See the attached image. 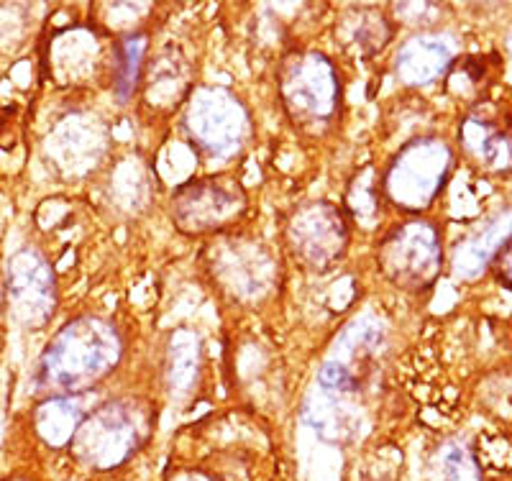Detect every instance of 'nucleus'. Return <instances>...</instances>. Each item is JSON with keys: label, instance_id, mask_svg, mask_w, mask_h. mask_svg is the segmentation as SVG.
<instances>
[{"label": "nucleus", "instance_id": "6ab92c4d", "mask_svg": "<svg viewBox=\"0 0 512 481\" xmlns=\"http://www.w3.org/2000/svg\"><path fill=\"white\" fill-rule=\"evenodd\" d=\"M433 481H482V464L472 448L448 441L433 456Z\"/></svg>", "mask_w": 512, "mask_h": 481}, {"label": "nucleus", "instance_id": "393cba45", "mask_svg": "<svg viewBox=\"0 0 512 481\" xmlns=\"http://www.w3.org/2000/svg\"><path fill=\"white\" fill-rule=\"evenodd\" d=\"M507 49H510V54H512V31H510V36H507Z\"/></svg>", "mask_w": 512, "mask_h": 481}, {"label": "nucleus", "instance_id": "9b49d317", "mask_svg": "<svg viewBox=\"0 0 512 481\" xmlns=\"http://www.w3.org/2000/svg\"><path fill=\"white\" fill-rule=\"evenodd\" d=\"M213 279L239 302H259L277 284V261L267 246L251 238H228L213 249Z\"/></svg>", "mask_w": 512, "mask_h": 481}, {"label": "nucleus", "instance_id": "412c9836", "mask_svg": "<svg viewBox=\"0 0 512 481\" xmlns=\"http://www.w3.org/2000/svg\"><path fill=\"white\" fill-rule=\"evenodd\" d=\"M492 267H495L497 282H502L507 290H512V238L505 244V249L495 256Z\"/></svg>", "mask_w": 512, "mask_h": 481}, {"label": "nucleus", "instance_id": "1a4fd4ad", "mask_svg": "<svg viewBox=\"0 0 512 481\" xmlns=\"http://www.w3.org/2000/svg\"><path fill=\"white\" fill-rule=\"evenodd\" d=\"M3 300L11 320L24 331H44L57 313V277L39 249L24 246L8 259Z\"/></svg>", "mask_w": 512, "mask_h": 481}, {"label": "nucleus", "instance_id": "f8f14e48", "mask_svg": "<svg viewBox=\"0 0 512 481\" xmlns=\"http://www.w3.org/2000/svg\"><path fill=\"white\" fill-rule=\"evenodd\" d=\"M384 343V331L374 320H356L349 331L336 341L333 354L318 371V384L323 392L336 397L359 395L367 382L374 359Z\"/></svg>", "mask_w": 512, "mask_h": 481}, {"label": "nucleus", "instance_id": "2eb2a0df", "mask_svg": "<svg viewBox=\"0 0 512 481\" xmlns=\"http://www.w3.org/2000/svg\"><path fill=\"white\" fill-rule=\"evenodd\" d=\"M85 418L88 412L82 410L77 397H47L31 415V428L47 448H70Z\"/></svg>", "mask_w": 512, "mask_h": 481}, {"label": "nucleus", "instance_id": "9d476101", "mask_svg": "<svg viewBox=\"0 0 512 481\" xmlns=\"http://www.w3.org/2000/svg\"><path fill=\"white\" fill-rule=\"evenodd\" d=\"M459 146L466 162L482 174H512V100H474L459 123Z\"/></svg>", "mask_w": 512, "mask_h": 481}, {"label": "nucleus", "instance_id": "ddd939ff", "mask_svg": "<svg viewBox=\"0 0 512 481\" xmlns=\"http://www.w3.org/2000/svg\"><path fill=\"white\" fill-rule=\"evenodd\" d=\"M451 64H454V52L446 39L420 34L400 47L395 57V75L408 87L431 85L451 70Z\"/></svg>", "mask_w": 512, "mask_h": 481}, {"label": "nucleus", "instance_id": "39448f33", "mask_svg": "<svg viewBox=\"0 0 512 481\" xmlns=\"http://www.w3.org/2000/svg\"><path fill=\"white\" fill-rule=\"evenodd\" d=\"M377 267L397 290H431L443 269V236L436 223L425 221L420 215L397 223L379 241Z\"/></svg>", "mask_w": 512, "mask_h": 481}, {"label": "nucleus", "instance_id": "dca6fc26", "mask_svg": "<svg viewBox=\"0 0 512 481\" xmlns=\"http://www.w3.org/2000/svg\"><path fill=\"white\" fill-rule=\"evenodd\" d=\"M149 39L146 34L118 36L111 52V87L118 103H128L136 93L139 82L144 80V57Z\"/></svg>", "mask_w": 512, "mask_h": 481}, {"label": "nucleus", "instance_id": "f03ea898", "mask_svg": "<svg viewBox=\"0 0 512 481\" xmlns=\"http://www.w3.org/2000/svg\"><path fill=\"white\" fill-rule=\"evenodd\" d=\"M277 93L287 121L308 139H323L341 121V77L326 54H287L277 70Z\"/></svg>", "mask_w": 512, "mask_h": 481}, {"label": "nucleus", "instance_id": "4be33fe9", "mask_svg": "<svg viewBox=\"0 0 512 481\" xmlns=\"http://www.w3.org/2000/svg\"><path fill=\"white\" fill-rule=\"evenodd\" d=\"M175 481H213V479H210V476L198 474V471H195V474H180Z\"/></svg>", "mask_w": 512, "mask_h": 481}, {"label": "nucleus", "instance_id": "a211bd4d", "mask_svg": "<svg viewBox=\"0 0 512 481\" xmlns=\"http://www.w3.org/2000/svg\"><path fill=\"white\" fill-rule=\"evenodd\" d=\"M338 41L341 47L349 52L359 54V57H369V54L382 52V47L390 41L392 29L387 26V18L377 11L361 8L354 16H346L338 26Z\"/></svg>", "mask_w": 512, "mask_h": 481}, {"label": "nucleus", "instance_id": "aec40b11", "mask_svg": "<svg viewBox=\"0 0 512 481\" xmlns=\"http://www.w3.org/2000/svg\"><path fill=\"white\" fill-rule=\"evenodd\" d=\"M487 77V59L464 57L461 62L451 64L448 70V90L456 93L459 98H466L469 93H477L479 85Z\"/></svg>", "mask_w": 512, "mask_h": 481}, {"label": "nucleus", "instance_id": "423d86ee", "mask_svg": "<svg viewBox=\"0 0 512 481\" xmlns=\"http://www.w3.org/2000/svg\"><path fill=\"white\" fill-rule=\"evenodd\" d=\"M249 210V195L233 177H203L182 182L172 192L169 215L185 236H218L239 226Z\"/></svg>", "mask_w": 512, "mask_h": 481}, {"label": "nucleus", "instance_id": "0eeeda50", "mask_svg": "<svg viewBox=\"0 0 512 481\" xmlns=\"http://www.w3.org/2000/svg\"><path fill=\"white\" fill-rule=\"evenodd\" d=\"M185 134L200 157L223 162L249 144V113L228 90L200 87L187 103Z\"/></svg>", "mask_w": 512, "mask_h": 481}, {"label": "nucleus", "instance_id": "5701e85b", "mask_svg": "<svg viewBox=\"0 0 512 481\" xmlns=\"http://www.w3.org/2000/svg\"><path fill=\"white\" fill-rule=\"evenodd\" d=\"M3 481H36V479H31L29 474H8Z\"/></svg>", "mask_w": 512, "mask_h": 481}, {"label": "nucleus", "instance_id": "6e6552de", "mask_svg": "<svg viewBox=\"0 0 512 481\" xmlns=\"http://www.w3.org/2000/svg\"><path fill=\"white\" fill-rule=\"evenodd\" d=\"M285 246L303 269L331 272L349 249V218L326 200L300 205L285 223Z\"/></svg>", "mask_w": 512, "mask_h": 481}, {"label": "nucleus", "instance_id": "b1692460", "mask_svg": "<svg viewBox=\"0 0 512 481\" xmlns=\"http://www.w3.org/2000/svg\"><path fill=\"white\" fill-rule=\"evenodd\" d=\"M3 308H6V300H3V284H0V318H3Z\"/></svg>", "mask_w": 512, "mask_h": 481}, {"label": "nucleus", "instance_id": "7ed1b4c3", "mask_svg": "<svg viewBox=\"0 0 512 481\" xmlns=\"http://www.w3.org/2000/svg\"><path fill=\"white\" fill-rule=\"evenodd\" d=\"M152 410L134 397L103 402L82 420L70 453L90 471H113L134 456L152 435Z\"/></svg>", "mask_w": 512, "mask_h": 481}, {"label": "nucleus", "instance_id": "f257e3e1", "mask_svg": "<svg viewBox=\"0 0 512 481\" xmlns=\"http://www.w3.org/2000/svg\"><path fill=\"white\" fill-rule=\"evenodd\" d=\"M123 343L116 325L98 315L64 323L36 364V387L47 397H80L116 371Z\"/></svg>", "mask_w": 512, "mask_h": 481}, {"label": "nucleus", "instance_id": "4468645a", "mask_svg": "<svg viewBox=\"0 0 512 481\" xmlns=\"http://www.w3.org/2000/svg\"><path fill=\"white\" fill-rule=\"evenodd\" d=\"M512 238V210H502L482 231L472 233L454 251V272L461 279H474L495 261Z\"/></svg>", "mask_w": 512, "mask_h": 481}, {"label": "nucleus", "instance_id": "20e7f679", "mask_svg": "<svg viewBox=\"0 0 512 481\" xmlns=\"http://www.w3.org/2000/svg\"><path fill=\"white\" fill-rule=\"evenodd\" d=\"M454 172V149L438 136H418L397 149L382 172L384 200L408 215H420L441 198Z\"/></svg>", "mask_w": 512, "mask_h": 481}, {"label": "nucleus", "instance_id": "a878e982", "mask_svg": "<svg viewBox=\"0 0 512 481\" xmlns=\"http://www.w3.org/2000/svg\"><path fill=\"white\" fill-rule=\"evenodd\" d=\"M0 443H3V423H0Z\"/></svg>", "mask_w": 512, "mask_h": 481}, {"label": "nucleus", "instance_id": "f3484780", "mask_svg": "<svg viewBox=\"0 0 512 481\" xmlns=\"http://www.w3.org/2000/svg\"><path fill=\"white\" fill-rule=\"evenodd\" d=\"M384 192H382V174L374 172V167H364L354 180L349 182L344 198V213L349 223L354 221L364 231L377 228L384 208Z\"/></svg>", "mask_w": 512, "mask_h": 481}]
</instances>
